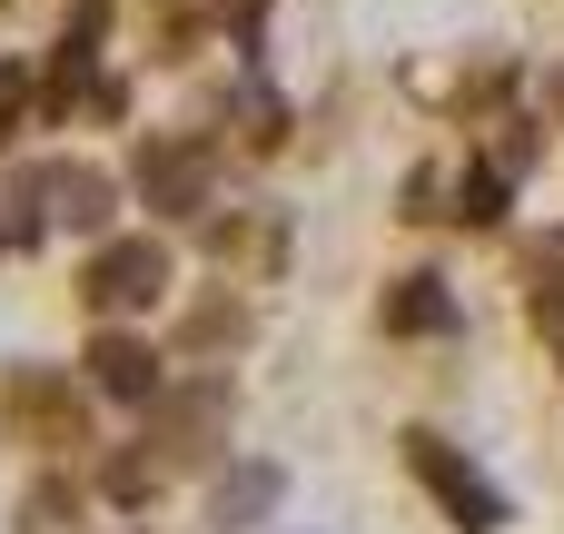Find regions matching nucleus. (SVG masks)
I'll return each mask as SVG.
<instances>
[{
    "label": "nucleus",
    "mask_w": 564,
    "mask_h": 534,
    "mask_svg": "<svg viewBox=\"0 0 564 534\" xmlns=\"http://www.w3.org/2000/svg\"><path fill=\"white\" fill-rule=\"evenodd\" d=\"M99 30H109V0H69L59 40H69V50H99Z\"/></svg>",
    "instance_id": "nucleus-19"
},
{
    "label": "nucleus",
    "mask_w": 564,
    "mask_h": 534,
    "mask_svg": "<svg viewBox=\"0 0 564 534\" xmlns=\"http://www.w3.org/2000/svg\"><path fill=\"white\" fill-rule=\"evenodd\" d=\"M387 337H456V297L446 277H387Z\"/></svg>",
    "instance_id": "nucleus-9"
},
{
    "label": "nucleus",
    "mask_w": 564,
    "mask_h": 534,
    "mask_svg": "<svg viewBox=\"0 0 564 534\" xmlns=\"http://www.w3.org/2000/svg\"><path fill=\"white\" fill-rule=\"evenodd\" d=\"M129 188H139V208H159V218H208L218 149H208V139H139Z\"/></svg>",
    "instance_id": "nucleus-3"
},
{
    "label": "nucleus",
    "mask_w": 564,
    "mask_h": 534,
    "mask_svg": "<svg viewBox=\"0 0 564 534\" xmlns=\"http://www.w3.org/2000/svg\"><path fill=\"white\" fill-rule=\"evenodd\" d=\"M20 109H30V79L0 59V149H10V129H20Z\"/></svg>",
    "instance_id": "nucleus-21"
},
{
    "label": "nucleus",
    "mask_w": 564,
    "mask_h": 534,
    "mask_svg": "<svg viewBox=\"0 0 564 534\" xmlns=\"http://www.w3.org/2000/svg\"><path fill=\"white\" fill-rule=\"evenodd\" d=\"M248 327H258L248 297H198L188 327H178V347H188V357H228V347H248Z\"/></svg>",
    "instance_id": "nucleus-10"
},
{
    "label": "nucleus",
    "mask_w": 564,
    "mask_h": 534,
    "mask_svg": "<svg viewBox=\"0 0 564 534\" xmlns=\"http://www.w3.org/2000/svg\"><path fill=\"white\" fill-rule=\"evenodd\" d=\"M545 99H555V109H564V59H555V69H545Z\"/></svg>",
    "instance_id": "nucleus-22"
},
{
    "label": "nucleus",
    "mask_w": 564,
    "mask_h": 534,
    "mask_svg": "<svg viewBox=\"0 0 564 534\" xmlns=\"http://www.w3.org/2000/svg\"><path fill=\"white\" fill-rule=\"evenodd\" d=\"M0 248H10V228H0Z\"/></svg>",
    "instance_id": "nucleus-23"
},
{
    "label": "nucleus",
    "mask_w": 564,
    "mask_h": 534,
    "mask_svg": "<svg viewBox=\"0 0 564 534\" xmlns=\"http://www.w3.org/2000/svg\"><path fill=\"white\" fill-rule=\"evenodd\" d=\"M506 188H516L506 168H466V178H456V218H466V228H496V218H506Z\"/></svg>",
    "instance_id": "nucleus-13"
},
{
    "label": "nucleus",
    "mask_w": 564,
    "mask_h": 534,
    "mask_svg": "<svg viewBox=\"0 0 564 534\" xmlns=\"http://www.w3.org/2000/svg\"><path fill=\"white\" fill-rule=\"evenodd\" d=\"M555 347H564V327H555Z\"/></svg>",
    "instance_id": "nucleus-24"
},
{
    "label": "nucleus",
    "mask_w": 564,
    "mask_h": 534,
    "mask_svg": "<svg viewBox=\"0 0 564 534\" xmlns=\"http://www.w3.org/2000/svg\"><path fill=\"white\" fill-rule=\"evenodd\" d=\"M278 495H288V476H278L268 456H248V466H228V476L208 486V525H218V534H248V525L278 515Z\"/></svg>",
    "instance_id": "nucleus-8"
},
{
    "label": "nucleus",
    "mask_w": 564,
    "mask_h": 534,
    "mask_svg": "<svg viewBox=\"0 0 564 534\" xmlns=\"http://www.w3.org/2000/svg\"><path fill=\"white\" fill-rule=\"evenodd\" d=\"M397 446H406L416 486H426V495H436V505L456 515V534H496V525H506V495H496V476H486V466H476L466 446H446L436 426H406Z\"/></svg>",
    "instance_id": "nucleus-2"
},
{
    "label": "nucleus",
    "mask_w": 564,
    "mask_h": 534,
    "mask_svg": "<svg viewBox=\"0 0 564 534\" xmlns=\"http://www.w3.org/2000/svg\"><path fill=\"white\" fill-rule=\"evenodd\" d=\"M79 297H89L99 317L159 307V297H169V248H159V238H99V248H89V277H79Z\"/></svg>",
    "instance_id": "nucleus-5"
},
{
    "label": "nucleus",
    "mask_w": 564,
    "mask_h": 534,
    "mask_svg": "<svg viewBox=\"0 0 564 534\" xmlns=\"http://www.w3.org/2000/svg\"><path fill=\"white\" fill-rule=\"evenodd\" d=\"M525 277H535V287H525V297H535V327L555 337V327H564V228H545V238H535Z\"/></svg>",
    "instance_id": "nucleus-12"
},
{
    "label": "nucleus",
    "mask_w": 564,
    "mask_h": 534,
    "mask_svg": "<svg viewBox=\"0 0 564 534\" xmlns=\"http://www.w3.org/2000/svg\"><path fill=\"white\" fill-rule=\"evenodd\" d=\"M109 168H89V159H50V168H20L10 178V238L30 248V238H50V228H69V238H99L109 228Z\"/></svg>",
    "instance_id": "nucleus-1"
},
{
    "label": "nucleus",
    "mask_w": 564,
    "mask_h": 534,
    "mask_svg": "<svg viewBox=\"0 0 564 534\" xmlns=\"http://www.w3.org/2000/svg\"><path fill=\"white\" fill-rule=\"evenodd\" d=\"M59 515H79V486H69V476H40V486L20 495V525H59Z\"/></svg>",
    "instance_id": "nucleus-17"
},
{
    "label": "nucleus",
    "mask_w": 564,
    "mask_h": 534,
    "mask_svg": "<svg viewBox=\"0 0 564 534\" xmlns=\"http://www.w3.org/2000/svg\"><path fill=\"white\" fill-rule=\"evenodd\" d=\"M436 198H446V178H436V168H406V218H446Z\"/></svg>",
    "instance_id": "nucleus-20"
},
{
    "label": "nucleus",
    "mask_w": 564,
    "mask_h": 534,
    "mask_svg": "<svg viewBox=\"0 0 564 534\" xmlns=\"http://www.w3.org/2000/svg\"><path fill=\"white\" fill-rule=\"evenodd\" d=\"M139 446H159V466H198V456H218L228 446V377H188V386H169L159 406H149V436Z\"/></svg>",
    "instance_id": "nucleus-4"
},
{
    "label": "nucleus",
    "mask_w": 564,
    "mask_h": 534,
    "mask_svg": "<svg viewBox=\"0 0 564 534\" xmlns=\"http://www.w3.org/2000/svg\"><path fill=\"white\" fill-rule=\"evenodd\" d=\"M99 495H109V505H129V515H139V505H149V495H159V466H149V456H109V466H99Z\"/></svg>",
    "instance_id": "nucleus-15"
},
{
    "label": "nucleus",
    "mask_w": 564,
    "mask_h": 534,
    "mask_svg": "<svg viewBox=\"0 0 564 534\" xmlns=\"http://www.w3.org/2000/svg\"><path fill=\"white\" fill-rule=\"evenodd\" d=\"M506 89H516V59H476V79L456 89V109H496Z\"/></svg>",
    "instance_id": "nucleus-18"
},
{
    "label": "nucleus",
    "mask_w": 564,
    "mask_h": 534,
    "mask_svg": "<svg viewBox=\"0 0 564 534\" xmlns=\"http://www.w3.org/2000/svg\"><path fill=\"white\" fill-rule=\"evenodd\" d=\"M89 386H99V396H119V406H139V416L169 396V377H159L149 337H129V327H99V337H89Z\"/></svg>",
    "instance_id": "nucleus-7"
},
{
    "label": "nucleus",
    "mask_w": 564,
    "mask_h": 534,
    "mask_svg": "<svg viewBox=\"0 0 564 534\" xmlns=\"http://www.w3.org/2000/svg\"><path fill=\"white\" fill-rule=\"evenodd\" d=\"M535 149H545V139H535V119H496V159H486V168L525 178V168H535Z\"/></svg>",
    "instance_id": "nucleus-16"
},
{
    "label": "nucleus",
    "mask_w": 564,
    "mask_h": 534,
    "mask_svg": "<svg viewBox=\"0 0 564 534\" xmlns=\"http://www.w3.org/2000/svg\"><path fill=\"white\" fill-rule=\"evenodd\" d=\"M0 406H10V426H20L30 446H89V406H79V386L50 377V367H10V377H0Z\"/></svg>",
    "instance_id": "nucleus-6"
},
{
    "label": "nucleus",
    "mask_w": 564,
    "mask_h": 534,
    "mask_svg": "<svg viewBox=\"0 0 564 534\" xmlns=\"http://www.w3.org/2000/svg\"><path fill=\"white\" fill-rule=\"evenodd\" d=\"M228 109H238V139H248V149H278V139H288V99H278V89H268L258 69H238Z\"/></svg>",
    "instance_id": "nucleus-11"
},
{
    "label": "nucleus",
    "mask_w": 564,
    "mask_h": 534,
    "mask_svg": "<svg viewBox=\"0 0 564 534\" xmlns=\"http://www.w3.org/2000/svg\"><path fill=\"white\" fill-rule=\"evenodd\" d=\"M218 258H278V218H208Z\"/></svg>",
    "instance_id": "nucleus-14"
}]
</instances>
